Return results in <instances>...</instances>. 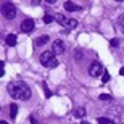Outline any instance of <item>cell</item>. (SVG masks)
I'll list each match as a JSON object with an SVG mask.
<instances>
[{
	"mask_svg": "<svg viewBox=\"0 0 124 124\" xmlns=\"http://www.w3.org/2000/svg\"><path fill=\"white\" fill-rule=\"evenodd\" d=\"M98 98H100V100H111V95H108V93H101Z\"/></svg>",
	"mask_w": 124,
	"mask_h": 124,
	"instance_id": "cell-18",
	"label": "cell"
},
{
	"mask_svg": "<svg viewBox=\"0 0 124 124\" xmlns=\"http://www.w3.org/2000/svg\"><path fill=\"white\" fill-rule=\"evenodd\" d=\"M7 90H8L10 97H11V98H15V100L28 101L29 98H31V89H29V85L26 82H23V81L10 82L8 87H7Z\"/></svg>",
	"mask_w": 124,
	"mask_h": 124,
	"instance_id": "cell-1",
	"label": "cell"
},
{
	"mask_svg": "<svg viewBox=\"0 0 124 124\" xmlns=\"http://www.w3.org/2000/svg\"><path fill=\"white\" fill-rule=\"evenodd\" d=\"M34 28H36V23H34V19H31V18L24 19L23 23H21V31H23L24 34H31V32L34 31Z\"/></svg>",
	"mask_w": 124,
	"mask_h": 124,
	"instance_id": "cell-6",
	"label": "cell"
},
{
	"mask_svg": "<svg viewBox=\"0 0 124 124\" xmlns=\"http://www.w3.org/2000/svg\"><path fill=\"white\" fill-rule=\"evenodd\" d=\"M81 124H90V123H89V121H82V123H81Z\"/></svg>",
	"mask_w": 124,
	"mask_h": 124,
	"instance_id": "cell-24",
	"label": "cell"
},
{
	"mask_svg": "<svg viewBox=\"0 0 124 124\" xmlns=\"http://www.w3.org/2000/svg\"><path fill=\"white\" fill-rule=\"evenodd\" d=\"M5 64H3V61H0V76H3V73H5Z\"/></svg>",
	"mask_w": 124,
	"mask_h": 124,
	"instance_id": "cell-22",
	"label": "cell"
},
{
	"mask_svg": "<svg viewBox=\"0 0 124 124\" xmlns=\"http://www.w3.org/2000/svg\"><path fill=\"white\" fill-rule=\"evenodd\" d=\"M74 116L82 119L84 116H85V108H84V106H79V108H76V110H74Z\"/></svg>",
	"mask_w": 124,
	"mask_h": 124,
	"instance_id": "cell-13",
	"label": "cell"
},
{
	"mask_svg": "<svg viewBox=\"0 0 124 124\" xmlns=\"http://www.w3.org/2000/svg\"><path fill=\"white\" fill-rule=\"evenodd\" d=\"M16 115H18V105H16V103H11V105H10V118L15 119Z\"/></svg>",
	"mask_w": 124,
	"mask_h": 124,
	"instance_id": "cell-12",
	"label": "cell"
},
{
	"mask_svg": "<svg viewBox=\"0 0 124 124\" xmlns=\"http://www.w3.org/2000/svg\"><path fill=\"white\" fill-rule=\"evenodd\" d=\"M2 13L7 19H13L16 16V5L11 2H3L2 3Z\"/></svg>",
	"mask_w": 124,
	"mask_h": 124,
	"instance_id": "cell-4",
	"label": "cell"
},
{
	"mask_svg": "<svg viewBox=\"0 0 124 124\" xmlns=\"http://www.w3.org/2000/svg\"><path fill=\"white\" fill-rule=\"evenodd\" d=\"M39 61L45 68H56L58 66V60H56L53 52H42L40 56H39Z\"/></svg>",
	"mask_w": 124,
	"mask_h": 124,
	"instance_id": "cell-2",
	"label": "cell"
},
{
	"mask_svg": "<svg viewBox=\"0 0 124 124\" xmlns=\"http://www.w3.org/2000/svg\"><path fill=\"white\" fill-rule=\"evenodd\" d=\"M29 121H31V124H39V121H37L36 116H29Z\"/></svg>",
	"mask_w": 124,
	"mask_h": 124,
	"instance_id": "cell-20",
	"label": "cell"
},
{
	"mask_svg": "<svg viewBox=\"0 0 124 124\" xmlns=\"http://www.w3.org/2000/svg\"><path fill=\"white\" fill-rule=\"evenodd\" d=\"M113 115H115V119H113V121L124 119V108H123V106H118L116 110H113Z\"/></svg>",
	"mask_w": 124,
	"mask_h": 124,
	"instance_id": "cell-9",
	"label": "cell"
},
{
	"mask_svg": "<svg viewBox=\"0 0 124 124\" xmlns=\"http://www.w3.org/2000/svg\"><path fill=\"white\" fill-rule=\"evenodd\" d=\"M48 40H50V37H48V36H40V37H37L36 40H34V44H36L37 47H42V45H45Z\"/></svg>",
	"mask_w": 124,
	"mask_h": 124,
	"instance_id": "cell-11",
	"label": "cell"
},
{
	"mask_svg": "<svg viewBox=\"0 0 124 124\" xmlns=\"http://www.w3.org/2000/svg\"><path fill=\"white\" fill-rule=\"evenodd\" d=\"M118 24H119L121 31L124 32V15H123V16H119V19H118Z\"/></svg>",
	"mask_w": 124,
	"mask_h": 124,
	"instance_id": "cell-16",
	"label": "cell"
},
{
	"mask_svg": "<svg viewBox=\"0 0 124 124\" xmlns=\"http://www.w3.org/2000/svg\"><path fill=\"white\" fill-rule=\"evenodd\" d=\"M44 90H45V97H47V98H50V97H52V92L48 90V87H47L45 84H44Z\"/></svg>",
	"mask_w": 124,
	"mask_h": 124,
	"instance_id": "cell-19",
	"label": "cell"
},
{
	"mask_svg": "<svg viewBox=\"0 0 124 124\" xmlns=\"http://www.w3.org/2000/svg\"><path fill=\"white\" fill-rule=\"evenodd\" d=\"M53 19H55V16H52V15H48V13H47L45 16H44V23H47V24H50L52 21H53Z\"/></svg>",
	"mask_w": 124,
	"mask_h": 124,
	"instance_id": "cell-15",
	"label": "cell"
},
{
	"mask_svg": "<svg viewBox=\"0 0 124 124\" xmlns=\"http://www.w3.org/2000/svg\"><path fill=\"white\" fill-rule=\"evenodd\" d=\"M55 21H56V23H60L61 26L66 29L64 32H69L71 29H74L76 26H78V21H76V19L66 18V16H64V15H61V13H56V15H55Z\"/></svg>",
	"mask_w": 124,
	"mask_h": 124,
	"instance_id": "cell-3",
	"label": "cell"
},
{
	"mask_svg": "<svg viewBox=\"0 0 124 124\" xmlns=\"http://www.w3.org/2000/svg\"><path fill=\"white\" fill-rule=\"evenodd\" d=\"M64 10H66V11H79V10H81V7H79V5H76L74 3V2H64Z\"/></svg>",
	"mask_w": 124,
	"mask_h": 124,
	"instance_id": "cell-8",
	"label": "cell"
},
{
	"mask_svg": "<svg viewBox=\"0 0 124 124\" xmlns=\"http://www.w3.org/2000/svg\"><path fill=\"white\" fill-rule=\"evenodd\" d=\"M119 74H121V76H124V66H123V68L119 69Z\"/></svg>",
	"mask_w": 124,
	"mask_h": 124,
	"instance_id": "cell-23",
	"label": "cell"
},
{
	"mask_svg": "<svg viewBox=\"0 0 124 124\" xmlns=\"http://www.w3.org/2000/svg\"><path fill=\"white\" fill-rule=\"evenodd\" d=\"M103 66H101V63H98V61H93L90 66H89V74L92 76V78H98V76H103Z\"/></svg>",
	"mask_w": 124,
	"mask_h": 124,
	"instance_id": "cell-5",
	"label": "cell"
},
{
	"mask_svg": "<svg viewBox=\"0 0 124 124\" xmlns=\"http://www.w3.org/2000/svg\"><path fill=\"white\" fill-rule=\"evenodd\" d=\"M5 42H7L10 47H15V45H16V42H18V37L15 36V34H8V36L5 37Z\"/></svg>",
	"mask_w": 124,
	"mask_h": 124,
	"instance_id": "cell-10",
	"label": "cell"
},
{
	"mask_svg": "<svg viewBox=\"0 0 124 124\" xmlns=\"http://www.w3.org/2000/svg\"><path fill=\"white\" fill-rule=\"evenodd\" d=\"M119 44H121V42L118 40V39H111V45H113V47H118Z\"/></svg>",
	"mask_w": 124,
	"mask_h": 124,
	"instance_id": "cell-21",
	"label": "cell"
},
{
	"mask_svg": "<svg viewBox=\"0 0 124 124\" xmlns=\"http://www.w3.org/2000/svg\"><path fill=\"white\" fill-rule=\"evenodd\" d=\"M110 78H111L110 73L106 71V73H103V78H101V79H103V82H108V81H110Z\"/></svg>",
	"mask_w": 124,
	"mask_h": 124,
	"instance_id": "cell-17",
	"label": "cell"
},
{
	"mask_svg": "<svg viewBox=\"0 0 124 124\" xmlns=\"http://www.w3.org/2000/svg\"><path fill=\"white\" fill-rule=\"evenodd\" d=\"M0 124H7V121H0Z\"/></svg>",
	"mask_w": 124,
	"mask_h": 124,
	"instance_id": "cell-25",
	"label": "cell"
},
{
	"mask_svg": "<svg viewBox=\"0 0 124 124\" xmlns=\"http://www.w3.org/2000/svg\"><path fill=\"white\" fill-rule=\"evenodd\" d=\"M52 52L55 53V55H61L64 52V44L63 40H55L53 44H52Z\"/></svg>",
	"mask_w": 124,
	"mask_h": 124,
	"instance_id": "cell-7",
	"label": "cell"
},
{
	"mask_svg": "<svg viewBox=\"0 0 124 124\" xmlns=\"http://www.w3.org/2000/svg\"><path fill=\"white\" fill-rule=\"evenodd\" d=\"M98 124H116L115 121L111 119V118H105V116H101V118H98Z\"/></svg>",
	"mask_w": 124,
	"mask_h": 124,
	"instance_id": "cell-14",
	"label": "cell"
}]
</instances>
